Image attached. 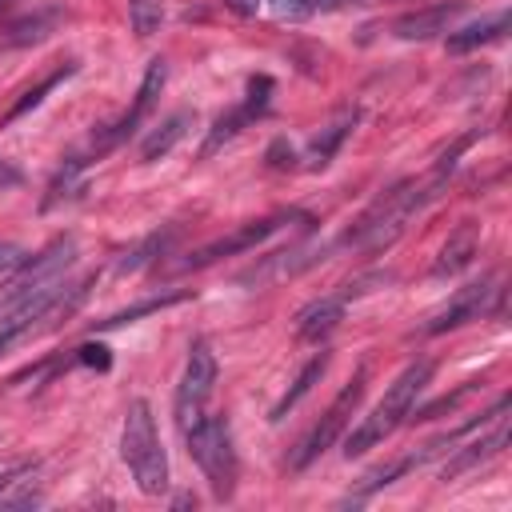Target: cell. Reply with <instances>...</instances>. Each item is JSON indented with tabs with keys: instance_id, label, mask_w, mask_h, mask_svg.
<instances>
[{
	"instance_id": "6",
	"label": "cell",
	"mask_w": 512,
	"mask_h": 512,
	"mask_svg": "<svg viewBox=\"0 0 512 512\" xmlns=\"http://www.w3.org/2000/svg\"><path fill=\"white\" fill-rule=\"evenodd\" d=\"M364 384H368V368L360 364L356 376L336 392V400L328 404V412L316 420V428L300 440V448H296V456H292V468H308L312 460H320V456L344 436V428H348V420H352V412H356V404H360V396H364Z\"/></svg>"
},
{
	"instance_id": "5",
	"label": "cell",
	"mask_w": 512,
	"mask_h": 512,
	"mask_svg": "<svg viewBox=\"0 0 512 512\" xmlns=\"http://www.w3.org/2000/svg\"><path fill=\"white\" fill-rule=\"evenodd\" d=\"M84 292H88V280L84 284H48V288H40V292H28V296H20V300H8L4 304V312H0V352H8L24 332H32L40 320H52V316H68L80 300H84Z\"/></svg>"
},
{
	"instance_id": "27",
	"label": "cell",
	"mask_w": 512,
	"mask_h": 512,
	"mask_svg": "<svg viewBox=\"0 0 512 512\" xmlns=\"http://www.w3.org/2000/svg\"><path fill=\"white\" fill-rule=\"evenodd\" d=\"M176 300H184V292H172V296H160V300H144V304H136V308H124V312L100 320V328H120V324H128V320H136V316H144V312H156V308H164V304H176Z\"/></svg>"
},
{
	"instance_id": "25",
	"label": "cell",
	"mask_w": 512,
	"mask_h": 512,
	"mask_svg": "<svg viewBox=\"0 0 512 512\" xmlns=\"http://www.w3.org/2000/svg\"><path fill=\"white\" fill-rule=\"evenodd\" d=\"M128 24L140 40H148L164 24V0H128Z\"/></svg>"
},
{
	"instance_id": "22",
	"label": "cell",
	"mask_w": 512,
	"mask_h": 512,
	"mask_svg": "<svg viewBox=\"0 0 512 512\" xmlns=\"http://www.w3.org/2000/svg\"><path fill=\"white\" fill-rule=\"evenodd\" d=\"M84 168H88V160H84V156H68V160H64V168H60V172L52 176V184H48L44 208H56V204L76 200V196H80V188H84Z\"/></svg>"
},
{
	"instance_id": "24",
	"label": "cell",
	"mask_w": 512,
	"mask_h": 512,
	"mask_svg": "<svg viewBox=\"0 0 512 512\" xmlns=\"http://www.w3.org/2000/svg\"><path fill=\"white\" fill-rule=\"evenodd\" d=\"M248 120H252V112H248L244 104H240V108H232V112H224V116L212 124V132L204 136V144H200V156L208 160L212 152H220V148H224L232 136H240V128H244Z\"/></svg>"
},
{
	"instance_id": "9",
	"label": "cell",
	"mask_w": 512,
	"mask_h": 512,
	"mask_svg": "<svg viewBox=\"0 0 512 512\" xmlns=\"http://www.w3.org/2000/svg\"><path fill=\"white\" fill-rule=\"evenodd\" d=\"M72 260H76V240H72V236H60V240H52L44 252H36L32 260H20V272L12 276L8 292H4V304H8V300H20V296H28V292H40V288H48V284H60L64 272L72 268Z\"/></svg>"
},
{
	"instance_id": "15",
	"label": "cell",
	"mask_w": 512,
	"mask_h": 512,
	"mask_svg": "<svg viewBox=\"0 0 512 512\" xmlns=\"http://www.w3.org/2000/svg\"><path fill=\"white\" fill-rule=\"evenodd\" d=\"M492 432L488 436H480V440H472V444H464V448H456V456L444 464V480H456L460 472H472L476 464H484V460H492L504 444H508V416H496L492 424H488Z\"/></svg>"
},
{
	"instance_id": "10",
	"label": "cell",
	"mask_w": 512,
	"mask_h": 512,
	"mask_svg": "<svg viewBox=\"0 0 512 512\" xmlns=\"http://www.w3.org/2000/svg\"><path fill=\"white\" fill-rule=\"evenodd\" d=\"M164 80H168V60L164 56H156L152 64H148V72H144V80H140V88H136V100H132V108L108 128V132H100V136H92V152L100 156V152H108V148H116L120 140H128L132 132H136V124L152 112V104H156V96L164 92Z\"/></svg>"
},
{
	"instance_id": "18",
	"label": "cell",
	"mask_w": 512,
	"mask_h": 512,
	"mask_svg": "<svg viewBox=\"0 0 512 512\" xmlns=\"http://www.w3.org/2000/svg\"><path fill=\"white\" fill-rule=\"evenodd\" d=\"M188 128H192V112H172L168 120H160V124L148 132V140L140 144V160H144V164L164 160V156L188 136Z\"/></svg>"
},
{
	"instance_id": "14",
	"label": "cell",
	"mask_w": 512,
	"mask_h": 512,
	"mask_svg": "<svg viewBox=\"0 0 512 512\" xmlns=\"http://www.w3.org/2000/svg\"><path fill=\"white\" fill-rule=\"evenodd\" d=\"M476 248H480V224H476V220H464V224L444 240V248L436 252V260H432V280H448V276L464 272V268L472 264Z\"/></svg>"
},
{
	"instance_id": "32",
	"label": "cell",
	"mask_w": 512,
	"mask_h": 512,
	"mask_svg": "<svg viewBox=\"0 0 512 512\" xmlns=\"http://www.w3.org/2000/svg\"><path fill=\"white\" fill-rule=\"evenodd\" d=\"M20 180H24V176H20V168H16V164H8V160H0V192H12Z\"/></svg>"
},
{
	"instance_id": "3",
	"label": "cell",
	"mask_w": 512,
	"mask_h": 512,
	"mask_svg": "<svg viewBox=\"0 0 512 512\" xmlns=\"http://www.w3.org/2000/svg\"><path fill=\"white\" fill-rule=\"evenodd\" d=\"M120 452L132 468V480L144 496H160L168 488V456L164 444L156 436V420L148 400H132L128 416H124V432H120Z\"/></svg>"
},
{
	"instance_id": "21",
	"label": "cell",
	"mask_w": 512,
	"mask_h": 512,
	"mask_svg": "<svg viewBox=\"0 0 512 512\" xmlns=\"http://www.w3.org/2000/svg\"><path fill=\"white\" fill-rule=\"evenodd\" d=\"M504 32H508V12L484 16V20H476V24L460 28V32H452V36H448V52H472V48H480V44L500 40Z\"/></svg>"
},
{
	"instance_id": "11",
	"label": "cell",
	"mask_w": 512,
	"mask_h": 512,
	"mask_svg": "<svg viewBox=\"0 0 512 512\" xmlns=\"http://www.w3.org/2000/svg\"><path fill=\"white\" fill-rule=\"evenodd\" d=\"M500 288H496V280L488 276V280H480V284H468V288H460L456 296H452V304L424 328L428 336H440V332H448V328H460V324H468V320H480L484 312H488V300L496 296Z\"/></svg>"
},
{
	"instance_id": "31",
	"label": "cell",
	"mask_w": 512,
	"mask_h": 512,
	"mask_svg": "<svg viewBox=\"0 0 512 512\" xmlns=\"http://www.w3.org/2000/svg\"><path fill=\"white\" fill-rule=\"evenodd\" d=\"M292 160H296V152H292L284 140H276V144L268 148V168H292Z\"/></svg>"
},
{
	"instance_id": "7",
	"label": "cell",
	"mask_w": 512,
	"mask_h": 512,
	"mask_svg": "<svg viewBox=\"0 0 512 512\" xmlns=\"http://www.w3.org/2000/svg\"><path fill=\"white\" fill-rule=\"evenodd\" d=\"M212 388H216V356L204 340H196L188 360H184V376L176 384V424H180V432H188L204 416V408L212 400Z\"/></svg>"
},
{
	"instance_id": "29",
	"label": "cell",
	"mask_w": 512,
	"mask_h": 512,
	"mask_svg": "<svg viewBox=\"0 0 512 512\" xmlns=\"http://www.w3.org/2000/svg\"><path fill=\"white\" fill-rule=\"evenodd\" d=\"M268 96H272V80H268V76H252V80H248V100H244V108H248L252 116H260V112L268 108Z\"/></svg>"
},
{
	"instance_id": "34",
	"label": "cell",
	"mask_w": 512,
	"mask_h": 512,
	"mask_svg": "<svg viewBox=\"0 0 512 512\" xmlns=\"http://www.w3.org/2000/svg\"><path fill=\"white\" fill-rule=\"evenodd\" d=\"M232 12H240V16H252L256 8H260V0H224Z\"/></svg>"
},
{
	"instance_id": "2",
	"label": "cell",
	"mask_w": 512,
	"mask_h": 512,
	"mask_svg": "<svg viewBox=\"0 0 512 512\" xmlns=\"http://www.w3.org/2000/svg\"><path fill=\"white\" fill-rule=\"evenodd\" d=\"M424 204H428L424 184L404 180V184L380 192V196L360 212V220L348 228L344 244H348V248H360V252H380V248H388V244L408 228V220H412Z\"/></svg>"
},
{
	"instance_id": "35",
	"label": "cell",
	"mask_w": 512,
	"mask_h": 512,
	"mask_svg": "<svg viewBox=\"0 0 512 512\" xmlns=\"http://www.w3.org/2000/svg\"><path fill=\"white\" fill-rule=\"evenodd\" d=\"M20 472H24V468H12V472H4V476H0V496H4V488H8V484H16V476H20Z\"/></svg>"
},
{
	"instance_id": "33",
	"label": "cell",
	"mask_w": 512,
	"mask_h": 512,
	"mask_svg": "<svg viewBox=\"0 0 512 512\" xmlns=\"http://www.w3.org/2000/svg\"><path fill=\"white\" fill-rule=\"evenodd\" d=\"M20 248H12V244H0V272H12V268H20Z\"/></svg>"
},
{
	"instance_id": "8",
	"label": "cell",
	"mask_w": 512,
	"mask_h": 512,
	"mask_svg": "<svg viewBox=\"0 0 512 512\" xmlns=\"http://www.w3.org/2000/svg\"><path fill=\"white\" fill-rule=\"evenodd\" d=\"M304 212H272V216H264V220H252V224H240V228H232L228 236H216V240H208V244H200L180 268H208V264H216V260H224V256H236V252H248V248H256V244H264L268 236H276L284 224H292V220H300Z\"/></svg>"
},
{
	"instance_id": "30",
	"label": "cell",
	"mask_w": 512,
	"mask_h": 512,
	"mask_svg": "<svg viewBox=\"0 0 512 512\" xmlns=\"http://www.w3.org/2000/svg\"><path fill=\"white\" fill-rule=\"evenodd\" d=\"M76 360L88 364V368H96V372H108V364H112V356H108L104 344H80L76 348Z\"/></svg>"
},
{
	"instance_id": "26",
	"label": "cell",
	"mask_w": 512,
	"mask_h": 512,
	"mask_svg": "<svg viewBox=\"0 0 512 512\" xmlns=\"http://www.w3.org/2000/svg\"><path fill=\"white\" fill-rule=\"evenodd\" d=\"M328 8H336V0H272V12L280 20H304V16L328 12Z\"/></svg>"
},
{
	"instance_id": "16",
	"label": "cell",
	"mask_w": 512,
	"mask_h": 512,
	"mask_svg": "<svg viewBox=\"0 0 512 512\" xmlns=\"http://www.w3.org/2000/svg\"><path fill=\"white\" fill-rule=\"evenodd\" d=\"M64 20V12L60 8H36V12H28V16H20V20H12V24H4L0 28V48L8 52V48H28V44H40L44 36H52L56 32V24Z\"/></svg>"
},
{
	"instance_id": "4",
	"label": "cell",
	"mask_w": 512,
	"mask_h": 512,
	"mask_svg": "<svg viewBox=\"0 0 512 512\" xmlns=\"http://www.w3.org/2000/svg\"><path fill=\"white\" fill-rule=\"evenodd\" d=\"M188 456L200 464V472L208 476L212 492L220 500H228L236 492V448H232V432H228V420L224 416H200L188 432Z\"/></svg>"
},
{
	"instance_id": "19",
	"label": "cell",
	"mask_w": 512,
	"mask_h": 512,
	"mask_svg": "<svg viewBox=\"0 0 512 512\" xmlns=\"http://www.w3.org/2000/svg\"><path fill=\"white\" fill-rule=\"evenodd\" d=\"M356 120H360V112L356 108H344L328 128H320V136H312V144H308V168H324L332 156H336V148L348 140V132L356 128Z\"/></svg>"
},
{
	"instance_id": "36",
	"label": "cell",
	"mask_w": 512,
	"mask_h": 512,
	"mask_svg": "<svg viewBox=\"0 0 512 512\" xmlns=\"http://www.w3.org/2000/svg\"><path fill=\"white\" fill-rule=\"evenodd\" d=\"M4 4H8V0H0V8H4Z\"/></svg>"
},
{
	"instance_id": "12",
	"label": "cell",
	"mask_w": 512,
	"mask_h": 512,
	"mask_svg": "<svg viewBox=\"0 0 512 512\" xmlns=\"http://www.w3.org/2000/svg\"><path fill=\"white\" fill-rule=\"evenodd\" d=\"M460 12H464V0H440V4H428V8H416V12L400 16L392 24V32L400 40H432V36L448 32Z\"/></svg>"
},
{
	"instance_id": "23",
	"label": "cell",
	"mask_w": 512,
	"mask_h": 512,
	"mask_svg": "<svg viewBox=\"0 0 512 512\" xmlns=\"http://www.w3.org/2000/svg\"><path fill=\"white\" fill-rule=\"evenodd\" d=\"M72 72H76V64H60V68H56L52 76H44V80H40L36 88H28V92H24V96H20V100H16V104H12L8 112H4V124H16V120H20L24 112H32V108H36V104H40V100H44V96H48V92L56 88V84H64V80H68Z\"/></svg>"
},
{
	"instance_id": "20",
	"label": "cell",
	"mask_w": 512,
	"mask_h": 512,
	"mask_svg": "<svg viewBox=\"0 0 512 512\" xmlns=\"http://www.w3.org/2000/svg\"><path fill=\"white\" fill-rule=\"evenodd\" d=\"M324 372H328V352H316V356L296 372V380L288 384V392L272 404V416H268V420H284V416H288V408H296V404L312 392V384H320V376H324Z\"/></svg>"
},
{
	"instance_id": "13",
	"label": "cell",
	"mask_w": 512,
	"mask_h": 512,
	"mask_svg": "<svg viewBox=\"0 0 512 512\" xmlns=\"http://www.w3.org/2000/svg\"><path fill=\"white\" fill-rule=\"evenodd\" d=\"M344 308H348V296H344V292H328V296L304 304V308L296 312V336L308 340V344H320V340L344 320Z\"/></svg>"
},
{
	"instance_id": "1",
	"label": "cell",
	"mask_w": 512,
	"mask_h": 512,
	"mask_svg": "<svg viewBox=\"0 0 512 512\" xmlns=\"http://www.w3.org/2000/svg\"><path fill=\"white\" fill-rule=\"evenodd\" d=\"M428 380H432V364H428V360H412V364L388 384L384 400L352 428V436L344 440V456H348V460H352V456H364L368 448H376L380 440H388V436L412 416L416 396L428 388Z\"/></svg>"
},
{
	"instance_id": "28",
	"label": "cell",
	"mask_w": 512,
	"mask_h": 512,
	"mask_svg": "<svg viewBox=\"0 0 512 512\" xmlns=\"http://www.w3.org/2000/svg\"><path fill=\"white\" fill-rule=\"evenodd\" d=\"M476 388V380H468V384H460L452 396H440V400H432V404H424V408H416V420H432V416H440V412H452L468 392Z\"/></svg>"
},
{
	"instance_id": "17",
	"label": "cell",
	"mask_w": 512,
	"mask_h": 512,
	"mask_svg": "<svg viewBox=\"0 0 512 512\" xmlns=\"http://www.w3.org/2000/svg\"><path fill=\"white\" fill-rule=\"evenodd\" d=\"M316 260H324V248L316 252V248H284V252H276V256H268L260 268H252V272H244L240 280L244 284H264V280H284V276H296V272H304L308 264H316Z\"/></svg>"
}]
</instances>
